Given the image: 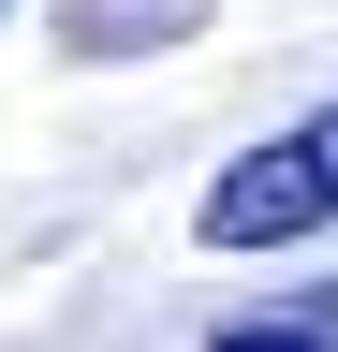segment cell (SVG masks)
I'll list each match as a JSON object with an SVG mask.
<instances>
[{"instance_id":"cell-1","label":"cell","mask_w":338,"mask_h":352,"mask_svg":"<svg viewBox=\"0 0 338 352\" xmlns=\"http://www.w3.org/2000/svg\"><path fill=\"white\" fill-rule=\"evenodd\" d=\"M191 220H206V250H294V235H338V103L294 118V132H265V147H250Z\"/></svg>"},{"instance_id":"cell-3","label":"cell","mask_w":338,"mask_h":352,"mask_svg":"<svg viewBox=\"0 0 338 352\" xmlns=\"http://www.w3.org/2000/svg\"><path fill=\"white\" fill-rule=\"evenodd\" d=\"M0 15H15V0H0Z\"/></svg>"},{"instance_id":"cell-2","label":"cell","mask_w":338,"mask_h":352,"mask_svg":"<svg viewBox=\"0 0 338 352\" xmlns=\"http://www.w3.org/2000/svg\"><path fill=\"white\" fill-rule=\"evenodd\" d=\"M206 352H338V308H279V323H221Z\"/></svg>"}]
</instances>
